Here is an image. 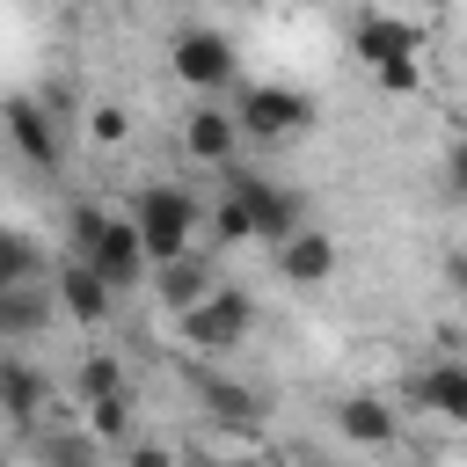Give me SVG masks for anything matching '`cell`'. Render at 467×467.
I'll list each match as a JSON object with an SVG mask.
<instances>
[{"instance_id":"6da1fadb","label":"cell","mask_w":467,"mask_h":467,"mask_svg":"<svg viewBox=\"0 0 467 467\" xmlns=\"http://www.w3.org/2000/svg\"><path fill=\"white\" fill-rule=\"evenodd\" d=\"M124 226L139 234V248H146V270H153V263H175V255H190V248H197L204 204H197L182 182H146V190L131 197Z\"/></svg>"},{"instance_id":"7a4b0ae2","label":"cell","mask_w":467,"mask_h":467,"mask_svg":"<svg viewBox=\"0 0 467 467\" xmlns=\"http://www.w3.org/2000/svg\"><path fill=\"white\" fill-rule=\"evenodd\" d=\"M248 328H255V299H248L241 285H212L190 314H175V336H182L190 350H241Z\"/></svg>"},{"instance_id":"3957f363","label":"cell","mask_w":467,"mask_h":467,"mask_svg":"<svg viewBox=\"0 0 467 467\" xmlns=\"http://www.w3.org/2000/svg\"><path fill=\"white\" fill-rule=\"evenodd\" d=\"M226 197L241 204V219H248V234L255 241H285L292 226H299V197L285 190V182H270V175H255V168H226Z\"/></svg>"},{"instance_id":"277c9868","label":"cell","mask_w":467,"mask_h":467,"mask_svg":"<svg viewBox=\"0 0 467 467\" xmlns=\"http://www.w3.org/2000/svg\"><path fill=\"white\" fill-rule=\"evenodd\" d=\"M306 124H314V95H299V88H241V102H234L241 139H285Z\"/></svg>"},{"instance_id":"5b68a950","label":"cell","mask_w":467,"mask_h":467,"mask_svg":"<svg viewBox=\"0 0 467 467\" xmlns=\"http://www.w3.org/2000/svg\"><path fill=\"white\" fill-rule=\"evenodd\" d=\"M168 66H175V80H182V88H197V95L234 88V44H226L219 29H175Z\"/></svg>"},{"instance_id":"8992f818","label":"cell","mask_w":467,"mask_h":467,"mask_svg":"<svg viewBox=\"0 0 467 467\" xmlns=\"http://www.w3.org/2000/svg\"><path fill=\"white\" fill-rule=\"evenodd\" d=\"M350 51L379 73V66H394V58H416V51H423V22L394 15V7H365V15L350 22Z\"/></svg>"},{"instance_id":"52a82bcc","label":"cell","mask_w":467,"mask_h":467,"mask_svg":"<svg viewBox=\"0 0 467 467\" xmlns=\"http://www.w3.org/2000/svg\"><path fill=\"white\" fill-rule=\"evenodd\" d=\"M73 263H88V270H95L109 292H131V285H146V248H139V234H131L117 212L102 219V234H95V241H88V255H73Z\"/></svg>"},{"instance_id":"ba28073f","label":"cell","mask_w":467,"mask_h":467,"mask_svg":"<svg viewBox=\"0 0 467 467\" xmlns=\"http://www.w3.org/2000/svg\"><path fill=\"white\" fill-rule=\"evenodd\" d=\"M0 124H7V139H15L22 161L58 168V124H51V109L36 95H0Z\"/></svg>"},{"instance_id":"9c48e42d","label":"cell","mask_w":467,"mask_h":467,"mask_svg":"<svg viewBox=\"0 0 467 467\" xmlns=\"http://www.w3.org/2000/svg\"><path fill=\"white\" fill-rule=\"evenodd\" d=\"M234 146H241V131H234V109H219V102H197V109H182V153H190L197 168H234Z\"/></svg>"},{"instance_id":"30bf717a","label":"cell","mask_w":467,"mask_h":467,"mask_svg":"<svg viewBox=\"0 0 467 467\" xmlns=\"http://www.w3.org/2000/svg\"><path fill=\"white\" fill-rule=\"evenodd\" d=\"M51 306H58L66 321H80V328H102L109 306H117V292H109L88 263H58V277H51Z\"/></svg>"},{"instance_id":"8fae6325","label":"cell","mask_w":467,"mask_h":467,"mask_svg":"<svg viewBox=\"0 0 467 467\" xmlns=\"http://www.w3.org/2000/svg\"><path fill=\"white\" fill-rule=\"evenodd\" d=\"M409 401H416V409H431L438 423H467V365H460V358L423 365V372L409 379Z\"/></svg>"},{"instance_id":"7c38bea8","label":"cell","mask_w":467,"mask_h":467,"mask_svg":"<svg viewBox=\"0 0 467 467\" xmlns=\"http://www.w3.org/2000/svg\"><path fill=\"white\" fill-rule=\"evenodd\" d=\"M0 416L7 423H44L51 416V379L36 372V365H22V358H0Z\"/></svg>"},{"instance_id":"4fadbf2b","label":"cell","mask_w":467,"mask_h":467,"mask_svg":"<svg viewBox=\"0 0 467 467\" xmlns=\"http://www.w3.org/2000/svg\"><path fill=\"white\" fill-rule=\"evenodd\" d=\"M277 277H292V285H321V277H336V241L314 234V226H292V234L277 241Z\"/></svg>"},{"instance_id":"5bb4252c","label":"cell","mask_w":467,"mask_h":467,"mask_svg":"<svg viewBox=\"0 0 467 467\" xmlns=\"http://www.w3.org/2000/svg\"><path fill=\"white\" fill-rule=\"evenodd\" d=\"M146 277H153V299H161L168 314H190V306L212 292V263H204L197 248H190V255H175V263H153Z\"/></svg>"},{"instance_id":"9a60e30c","label":"cell","mask_w":467,"mask_h":467,"mask_svg":"<svg viewBox=\"0 0 467 467\" xmlns=\"http://www.w3.org/2000/svg\"><path fill=\"white\" fill-rule=\"evenodd\" d=\"M51 321H58L51 285H15V292H0V343H29V336H44Z\"/></svg>"},{"instance_id":"2e32d148","label":"cell","mask_w":467,"mask_h":467,"mask_svg":"<svg viewBox=\"0 0 467 467\" xmlns=\"http://www.w3.org/2000/svg\"><path fill=\"white\" fill-rule=\"evenodd\" d=\"M336 431H343L350 445H394L401 423H394V409H387L379 394H343V401H336Z\"/></svg>"},{"instance_id":"e0dca14e","label":"cell","mask_w":467,"mask_h":467,"mask_svg":"<svg viewBox=\"0 0 467 467\" xmlns=\"http://www.w3.org/2000/svg\"><path fill=\"white\" fill-rule=\"evenodd\" d=\"M197 394H204V409H212V423H234V431H248L255 423V394L248 387H234V379H197Z\"/></svg>"},{"instance_id":"ac0fdd59","label":"cell","mask_w":467,"mask_h":467,"mask_svg":"<svg viewBox=\"0 0 467 467\" xmlns=\"http://www.w3.org/2000/svg\"><path fill=\"white\" fill-rule=\"evenodd\" d=\"M44 277V255H36V241L29 234H15V226H0V292H15V285H36Z\"/></svg>"},{"instance_id":"d6986e66","label":"cell","mask_w":467,"mask_h":467,"mask_svg":"<svg viewBox=\"0 0 467 467\" xmlns=\"http://www.w3.org/2000/svg\"><path fill=\"white\" fill-rule=\"evenodd\" d=\"M36 452H44V467H95V438L80 423H51L36 438Z\"/></svg>"},{"instance_id":"ffe728a7","label":"cell","mask_w":467,"mask_h":467,"mask_svg":"<svg viewBox=\"0 0 467 467\" xmlns=\"http://www.w3.org/2000/svg\"><path fill=\"white\" fill-rule=\"evenodd\" d=\"M73 387H80V409H88V401H102V394H124L131 379H124V365H117L109 350H88L80 372H73Z\"/></svg>"},{"instance_id":"44dd1931","label":"cell","mask_w":467,"mask_h":467,"mask_svg":"<svg viewBox=\"0 0 467 467\" xmlns=\"http://www.w3.org/2000/svg\"><path fill=\"white\" fill-rule=\"evenodd\" d=\"M95 445H117L124 431H131V387L124 394H102V401H88V423H80Z\"/></svg>"},{"instance_id":"7402d4cb","label":"cell","mask_w":467,"mask_h":467,"mask_svg":"<svg viewBox=\"0 0 467 467\" xmlns=\"http://www.w3.org/2000/svg\"><path fill=\"white\" fill-rule=\"evenodd\" d=\"M197 234H212V241H219V248H241V241H255V234H248V219H241V204H234V197H219V204H212V212H204V226H197Z\"/></svg>"},{"instance_id":"603a6c76","label":"cell","mask_w":467,"mask_h":467,"mask_svg":"<svg viewBox=\"0 0 467 467\" xmlns=\"http://www.w3.org/2000/svg\"><path fill=\"white\" fill-rule=\"evenodd\" d=\"M102 219H109L102 204H73V212H66V241H73V255H88V241L102 234Z\"/></svg>"},{"instance_id":"cb8c5ba5","label":"cell","mask_w":467,"mask_h":467,"mask_svg":"<svg viewBox=\"0 0 467 467\" xmlns=\"http://www.w3.org/2000/svg\"><path fill=\"white\" fill-rule=\"evenodd\" d=\"M88 131H95L102 146H117V139L131 131V117H124V102H95V109H88Z\"/></svg>"},{"instance_id":"d4e9b609","label":"cell","mask_w":467,"mask_h":467,"mask_svg":"<svg viewBox=\"0 0 467 467\" xmlns=\"http://www.w3.org/2000/svg\"><path fill=\"white\" fill-rule=\"evenodd\" d=\"M379 88H387V95H416V88H423V58H394V66H379Z\"/></svg>"},{"instance_id":"484cf974","label":"cell","mask_w":467,"mask_h":467,"mask_svg":"<svg viewBox=\"0 0 467 467\" xmlns=\"http://www.w3.org/2000/svg\"><path fill=\"white\" fill-rule=\"evenodd\" d=\"M124 467H175V452H168V445H131Z\"/></svg>"},{"instance_id":"4316f807","label":"cell","mask_w":467,"mask_h":467,"mask_svg":"<svg viewBox=\"0 0 467 467\" xmlns=\"http://www.w3.org/2000/svg\"><path fill=\"white\" fill-rule=\"evenodd\" d=\"M241 467H277V460H270V452H263V460H241Z\"/></svg>"}]
</instances>
